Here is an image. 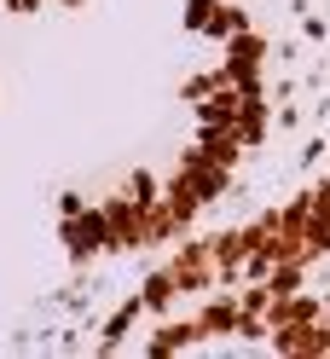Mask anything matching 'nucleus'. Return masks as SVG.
<instances>
[{
    "label": "nucleus",
    "instance_id": "nucleus-1",
    "mask_svg": "<svg viewBox=\"0 0 330 359\" xmlns=\"http://www.w3.org/2000/svg\"><path fill=\"white\" fill-rule=\"evenodd\" d=\"M58 243L70 261H99L110 255V220H104V203H81V197H64V220H58Z\"/></svg>",
    "mask_w": 330,
    "mask_h": 359
},
{
    "label": "nucleus",
    "instance_id": "nucleus-2",
    "mask_svg": "<svg viewBox=\"0 0 330 359\" xmlns=\"http://www.w3.org/2000/svg\"><path fill=\"white\" fill-rule=\"evenodd\" d=\"M226 186H232V168H226V163H214V156H209L203 145H191V151L180 156V168H174V174L163 180V191H180V197H191L197 209L220 203V197H226Z\"/></svg>",
    "mask_w": 330,
    "mask_h": 359
},
{
    "label": "nucleus",
    "instance_id": "nucleus-3",
    "mask_svg": "<svg viewBox=\"0 0 330 359\" xmlns=\"http://www.w3.org/2000/svg\"><path fill=\"white\" fill-rule=\"evenodd\" d=\"M104 220H110V255H122V250H151V203L116 191V197L104 203Z\"/></svg>",
    "mask_w": 330,
    "mask_h": 359
},
{
    "label": "nucleus",
    "instance_id": "nucleus-4",
    "mask_svg": "<svg viewBox=\"0 0 330 359\" xmlns=\"http://www.w3.org/2000/svg\"><path fill=\"white\" fill-rule=\"evenodd\" d=\"M163 266L174 273L180 296H209V290L220 284V273H214V255H209V238H180V250H174Z\"/></svg>",
    "mask_w": 330,
    "mask_h": 359
},
{
    "label": "nucleus",
    "instance_id": "nucleus-5",
    "mask_svg": "<svg viewBox=\"0 0 330 359\" xmlns=\"http://www.w3.org/2000/svg\"><path fill=\"white\" fill-rule=\"evenodd\" d=\"M209 336H203V325H197V313H163L157 319V330L139 342V353H151V359H163V353H180V348H203Z\"/></svg>",
    "mask_w": 330,
    "mask_h": 359
},
{
    "label": "nucleus",
    "instance_id": "nucleus-6",
    "mask_svg": "<svg viewBox=\"0 0 330 359\" xmlns=\"http://www.w3.org/2000/svg\"><path fill=\"white\" fill-rule=\"evenodd\" d=\"M197 325H203L209 342H232V336L244 330V302H238V290L220 284V296H203L197 302Z\"/></svg>",
    "mask_w": 330,
    "mask_h": 359
},
{
    "label": "nucleus",
    "instance_id": "nucleus-7",
    "mask_svg": "<svg viewBox=\"0 0 330 359\" xmlns=\"http://www.w3.org/2000/svg\"><path fill=\"white\" fill-rule=\"evenodd\" d=\"M139 302L151 319H163V313H174V302H180V284H174L168 266H151V273L139 278Z\"/></svg>",
    "mask_w": 330,
    "mask_h": 359
},
{
    "label": "nucleus",
    "instance_id": "nucleus-8",
    "mask_svg": "<svg viewBox=\"0 0 330 359\" xmlns=\"http://www.w3.org/2000/svg\"><path fill=\"white\" fill-rule=\"evenodd\" d=\"M122 191H128V197H139V203H157V197H163V180L139 168V174H128V186H122Z\"/></svg>",
    "mask_w": 330,
    "mask_h": 359
},
{
    "label": "nucleus",
    "instance_id": "nucleus-9",
    "mask_svg": "<svg viewBox=\"0 0 330 359\" xmlns=\"http://www.w3.org/2000/svg\"><path fill=\"white\" fill-rule=\"evenodd\" d=\"M220 6H226V0H186V29H197V35H203V24H209Z\"/></svg>",
    "mask_w": 330,
    "mask_h": 359
},
{
    "label": "nucleus",
    "instance_id": "nucleus-10",
    "mask_svg": "<svg viewBox=\"0 0 330 359\" xmlns=\"http://www.w3.org/2000/svg\"><path fill=\"white\" fill-rule=\"evenodd\" d=\"M58 6H70V12H76V6H87V0H58Z\"/></svg>",
    "mask_w": 330,
    "mask_h": 359
}]
</instances>
